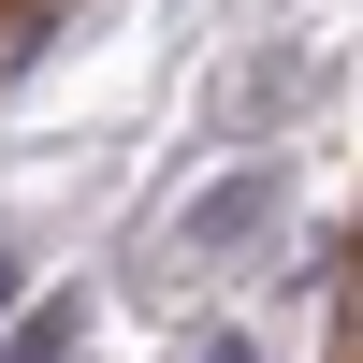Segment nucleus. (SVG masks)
Masks as SVG:
<instances>
[{
	"mask_svg": "<svg viewBox=\"0 0 363 363\" xmlns=\"http://www.w3.org/2000/svg\"><path fill=\"white\" fill-rule=\"evenodd\" d=\"M277 203H291V174H277V160H247V174H218V189H203L189 218H174V262H189V277H203V262H233L247 233H277Z\"/></svg>",
	"mask_w": 363,
	"mask_h": 363,
	"instance_id": "obj_1",
	"label": "nucleus"
},
{
	"mask_svg": "<svg viewBox=\"0 0 363 363\" xmlns=\"http://www.w3.org/2000/svg\"><path fill=\"white\" fill-rule=\"evenodd\" d=\"M73 349H87V291H29L0 320V363H73Z\"/></svg>",
	"mask_w": 363,
	"mask_h": 363,
	"instance_id": "obj_2",
	"label": "nucleus"
},
{
	"mask_svg": "<svg viewBox=\"0 0 363 363\" xmlns=\"http://www.w3.org/2000/svg\"><path fill=\"white\" fill-rule=\"evenodd\" d=\"M203 363H277V349H262V335H218V349H203Z\"/></svg>",
	"mask_w": 363,
	"mask_h": 363,
	"instance_id": "obj_3",
	"label": "nucleus"
},
{
	"mask_svg": "<svg viewBox=\"0 0 363 363\" xmlns=\"http://www.w3.org/2000/svg\"><path fill=\"white\" fill-rule=\"evenodd\" d=\"M0 320H15V247H0Z\"/></svg>",
	"mask_w": 363,
	"mask_h": 363,
	"instance_id": "obj_4",
	"label": "nucleus"
}]
</instances>
